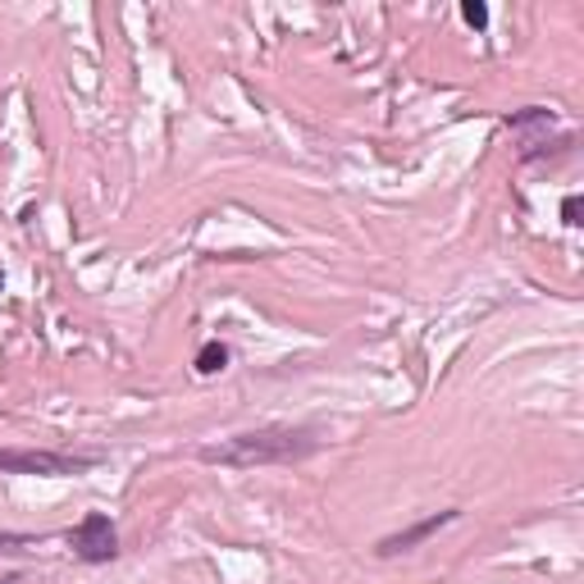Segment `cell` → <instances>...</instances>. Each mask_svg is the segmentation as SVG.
<instances>
[{
    "mask_svg": "<svg viewBox=\"0 0 584 584\" xmlns=\"http://www.w3.org/2000/svg\"><path fill=\"white\" fill-rule=\"evenodd\" d=\"M228 366V347L215 338V342H206L202 352H197V375H219Z\"/></svg>",
    "mask_w": 584,
    "mask_h": 584,
    "instance_id": "cell-5",
    "label": "cell"
},
{
    "mask_svg": "<svg viewBox=\"0 0 584 584\" xmlns=\"http://www.w3.org/2000/svg\"><path fill=\"white\" fill-rule=\"evenodd\" d=\"M461 512H434V516H424V521H416V525H407V530H398V534H383L379 543H375V553L379 557H398V553H411V549H420V543L424 539H430V534H439L443 525H452Z\"/></svg>",
    "mask_w": 584,
    "mask_h": 584,
    "instance_id": "cell-4",
    "label": "cell"
},
{
    "mask_svg": "<svg viewBox=\"0 0 584 584\" xmlns=\"http://www.w3.org/2000/svg\"><path fill=\"white\" fill-rule=\"evenodd\" d=\"M0 584H19V580H0Z\"/></svg>",
    "mask_w": 584,
    "mask_h": 584,
    "instance_id": "cell-9",
    "label": "cell"
},
{
    "mask_svg": "<svg viewBox=\"0 0 584 584\" xmlns=\"http://www.w3.org/2000/svg\"><path fill=\"white\" fill-rule=\"evenodd\" d=\"M562 224H566V228H580V197H575V192L562 202Z\"/></svg>",
    "mask_w": 584,
    "mask_h": 584,
    "instance_id": "cell-8",
    "label": "cell"
},
{
    "mask_svg": "<svg viewBox=\"0 0 584 584\" xmlns=\"http://www.w3.org/2000/svg\"><path fill=\"white\" fill-rule=\"evenodd\" d=\"M0 284H6V275H0Z\"/></svg>",
    "mask_w": 584,
    "mask_h": 584,
    "instance_id": "cell-10",
    "label": "cell"
},
{
    "mask_svg": "<svg viewBox=\"0 0 584 584\" xmlns=\"http://www.w3.org/2000/svg\"><path fill=\"white\" fill-rule=\"evenodd\" d=\"M320 452L316 430H293V424H269V430L228 434L219 443H206L197 457L206 465H228V471H256V465H288Z\"/></svg>",
    "mask_w": 584,
    "mask_h": 584,
    "instance_id": "cell-1",
    "label": "cell"
},
{
    "mask_svg": "<svg viewBox=\"0 0 584 584\" xmlns=\"http://www.w3.org/2000/svg\"><path fill=\"white\" fill-rule=\"evenodd\" d=\"M461 19L471 23L475 32H484V28H489V6H480V0H465V6H461Z\"/></svg>",
    "mask_w": 584,
    "mask_h": 584,
    "instance_id": "cell-7",
    "label": "cell"
},
{
    "mask_svg": "<svg viewBox=\"0 0 584 584\" xmlns=\"http://www.w3.org/2000/svg\"><path fill=\"white\" fill-rule=\"evenodd\" d=\"M32 549V534H14V530H0V557H23Z\"/></svg>",
    "mask_w": 584,
    "mask_h": 584,
    "instance_id": "cell-6",
    "label": "cell"
},
{
    "mask_svg": "<svg viewBox=\"0 0 584 584\" xmlns=\"http://www.w3.org/2000/svg\"><path fill=\"white\" fill-rule=\"evenodd\" d=\"M96 457H73V452H51V448H0V475H83L92 471Z\"/></svg>",
    "mask_w": 584,
    "mask_h": 584,
    "instance_id": "cell-2",
    "label": "cell"
},
{
    "mask_svg": "<svg viewBox=\"0 0 584 584\" xmlns=\"http://www.w3.org/2000/svg\"><path fill=\"white\" fill-rule=\"evenodd\" d=\"M64 539H69L73 557H83V562H92V566L120 557V534H114V521H110L105 512H88Z\"/></svg>",
    "mask_w": 584,
    "mask_h": 584,
    "instance_id": "cell-3",
    "label": "cell"
}]
</instances>
